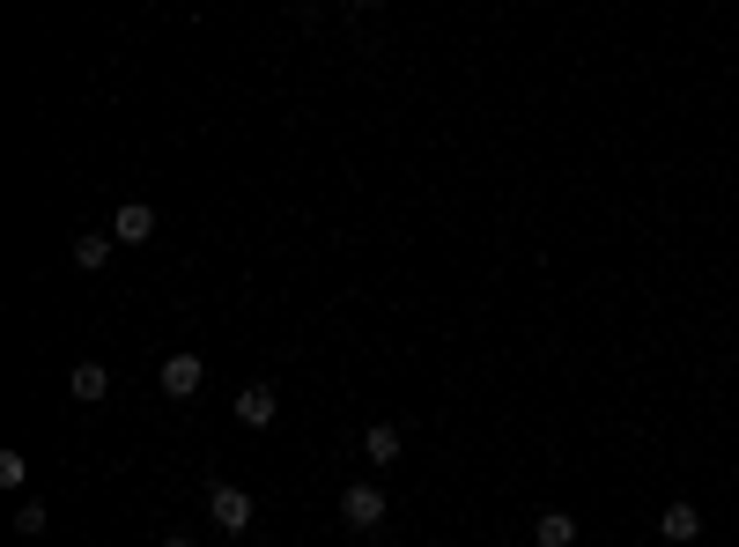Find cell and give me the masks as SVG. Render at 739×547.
<instances>
[{
    "label": "cell",
    "instance_id": "cell-3",
    "mask_svg": "<svg viewBox=\"0 0 739 547\" xmlns=\"http://www.w3.org/2000/svg\"><path fill=\"white\" fill-rule=\"evenodd\" d=\"M200 385H207V363H200V355H163V399H193Z\"/></svg>",
    "mask_w": 739,
    "mask_h": 547
},
{
    "label": "cell",
    "instance_id": "cell-7",
    "mask_svg": "<svg viewBox=\"0 0 739 547\" xmlns=\"http://www.w3.org/2000/svg\"><path fill=\"white\" fill-rule=\"evenodd\" d=\"M363 459H370V466H399V429L393 422H370L363 429Z\"/></svg>",
    "mask_w": 739,
    "mask_h": 547
},
{
    "label": "cell",
    "instance_id": "cell-11",
    "mask_svg": "<svg viewBox=\"0 0 739 547\" xmlns=\"http://www.w3.org/2000/svg\"><path fill=\"white\" fill-rule=\"evenodd\" d=\"M15 533H23V540H38V533H45V503H38V496L15 503Z\"/></svg>",
    "mask_w": 739,
    "mask_h": 547
},
{
    "label": "cell",
    "instance_id": "cell-5",
    "mask_svg": "<svg viewBox=\"0 0 739 547\" xmlns=\"http://www.w3.org/2000/svg\"><path fill=\"white\" fill-rule=\"evenodd\" d=\"M274 415H281V393H274V385H245V393H237V422L245 429H267Z\"/></svg>",
    "mask_w": 739,
    "mask_h": 547
},
{
    "label": "cell",
    "instance_id": "cell-8",
    "mask_svg": "<svg viewBox=\"0 0 739 547\" xmlns=\"http://www.w3.org/2000/svg\"><path fill=\"white\" fill-rule=\"evenodd\" d=\"M533 540L540 547H577V518H569V511H540V518H533Z\"/></svg>",
    "mask_w": 739,
    "mask_h": 547
},
{
    "label": "cell",
    "instance_id": "cell-6",
    "mask_svg": "<svg viewBox=\"0 0 739 547\" xmlns=\"http://www.w3.org/2000/svg\"><path fill=\"white\" fill-rule=\"evenodd\" d=\"M104 393H111V371H104V363H74V371H67V399H82V407H97Z\"/></svg>",
    "mask_w": 739,
    "mask_h": 547
},
{
    "label": "cell",
    "instance_id": "cell-1",
    "mask_svg": "<svg viewBox=\"0 0 739 547\" xmlns=\"http://www.w3.org/2000/svg\"><path fill=\"white\" fill-rule=\"evenodd\" d=\"M385 511H393V503H385V489H377V481L341 489V525H355V533H377V525H385Z\"/></svg>",
    "mask_w": 739,
    "mask_h": 547
},
{
    "label": "cell",
    "instance_id": "cell-4",
    "mask_svg": "<svg viewBox=\"0 0 739 547\" xmlns=\"http://www.w3.org/2000/svg\"><path fill=\"white\" fill-rule=\"evenodd\" d=\"M111 237H119V245H148V237H156V207H148V200H126L119 215H111Z\"/></svg>",
    "mask_w": 739,
    "mask_h": 547
},
{
    "label": "cell",
    "instance_id": "cell-13",
    "mask_svg": "<svg viewBox=\"0 0 739 547\" xmlns=\"http://www.w3.org/2000/svg\"><path fill=\"white\" fill-rule=\"evenodd\" d=\"M163 547H193V540H185V533H171V540H163Z\"/></svg>",
    "mask_w": 739,
    "mask_h": 547
},
{
    "label": "cell",
    "instance_id": "cell-12",
    "mask_svg": "<svg viewBox=\"0 0 739 547\" xmlns=\"http://www.w3.org/2000/svg\"><path fill=\"white\" fill-rule=\"evenodd\" d=\"M30 481V459L23 451H0V489H23Z\"/></svg>",
    "mask_w": 739,
    "mask_h": 547
},
{
    "label": "cell",
    "instance_id": "cell-14",
    "mask_svg": "<svg viewBox=\"0 0 739 547\" xmlns=\"http://www.w3.org/2000/svg\"><path fill=\"white\" fill-rule=\"evenodd\" d=\"M355 8H377V0H355Z\"/></svg>",
    "mask_w": 739,
    "mask_h": 547
},
{
    "label": "cell",
    "instance_id": "cell-2",
    "mask_svg": "<svg viewBox=\"0 0 739 547\" xmlns=\"http://www.w3.org/2000/svg\"><path fill=\"white\" fill-rule=\"evenodd\" d=\"M207 518H215L222 533H245L251 525V496L237 489V481H215V489H207Z\"/></svg>",
    "mask_w": 739,
    "mask_h": 547
},
{
    "label": "cell",
    "instance_id": "cell-10",
    "mask_svg": "<svg viewBox=\"0 0 739 547\" xmlns=\"http://www.w3.org/2000/svg\"><path fill=\"white\" fill-rule=\"evenodd\" d=\"M111 245H119V237H104V229H82V237H74V267L97 274L104 259H111Z\"/></svg>",
    "mask_w": 739,
    "mask_h": 547
},
{
    "label": "cell",
    "instance_id": "cell-9",
    "mask_svg": "<svg viewBox=\"0 0 739 547\" xmlns=\"http://www.w3.org/2000/svg\"><path fill=\"white\" fill-rule=\"evenodd\" d=\"M658 533H665V540H695V533H703V511H695V503H665Z\"/></svg>",
    "mask_w": 739,
    "mask_h": 547
}]
</instances>
